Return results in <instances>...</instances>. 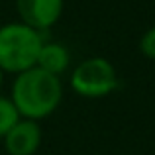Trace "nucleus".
<instances>
[{
  "instance_id": "1a4fd4ad",
  "label": "nucleus",
  "mask_w": 155,
  "mask_h": 155,
  "mask_svg": "<svg viewBox=\"0 0 155 155\" xmlns=\"http://www.w3.org/2000/svg\"><path fill=\"white\" fill-rule=\"evenodd\" d=\"M2 83H4V73H2V69H0V88H2Z\"/></svg>"
},
{
  "instance_id": "423d86ee",
  "label": "nucleus",
  "mask_w": 155,
  "mask_h": 155,
  "mask_svg": "<svg viewBox=\"0 0 155 155\" xmlns=\"http://www.w3.org/2000/svg\"><path fill=\"white\" fill-rule=\"evenodd\" d=\"M35 67L43 69V71L51 73L55 77H61L63 73L69 71L71 67V53L63 43L57 41H43L41 49L38 55V63Z\"/></svg>"
},
{
  "instance_id": "f03ea898",
  "label": "nucleus",
  "mask_w": 155,
  "mask_h": 155,
  "mask_svg": "<svg viewBox=\"0 0 155 155\" xmlns=\"http://www.w3.org/2000/svg\"><path fill=\"white\" fill-rule=\"evenodd\" d=\"M43 34L24 22H8L0 26V69L2 73L20 75L35 67Z\"/></svg>"
},
{
  "instance_id": "39448f33",
  "label": "nucleus",
  "mask_w": 155,
  "mask_h": 155,
  "mask_svg": "<svg viewBox=\"0 0 155 155\" xmlns=\"http://www.w3.org/2000/svg\"><path fill=\"white\" fill-rule=\"evenodd\" d=\"M2 140L8 155H35L38 149L41 147L43 130L39 122L20 118Z\"/></svg>"
},
{
  "instance_id": "0eeeda50",
  "label": "nucleus",
  "mask_w": 155,
  "mask_h": 155,
  "mask_svg": "<svg viewBox=\"0 0 155 155\" xmlns=\"http://www.w3.org/2000/svg\"><path fill=\"white\" fill-rule=\"evenodd\" d=\"M20 112L14 106L10 96H2L0 94V140L14 128V124L20 120Z\"/></svg>"
},
{
  "instance_id": "f257e3e1",
  "label": "nucleus",
  "mask_w": 155,
  "mask_h": 155,
  "mask_svg": "<svg viewBox=\"0 0 155 155\" xmlns=\"http://www.w3.org/2000/svg\"><path fill=\"white\" fill-rule=\"evenodd\" d=\"M10 98L22 118L35 122L45 120L63 100L61 77H55L39 67H31L20 75H14Z\"/></svg>"
},
{
  "instance_id": "7ed1b4c3",
  "label": "nucleus",
  "mask_w": 155,
  "mask_h": 155,
  "mask_svg": "<svg viewBox=\"0 0 155 155\" xmlns=\"http://www.w3.org/2000/svg\"><path fill=\"white\" fill-rule=\"evenodd\" d=\"M118 73L104 57L83 59L71 71L69 84L83 98H104L118 88Z\"/></svg>"
},
{
  "instance_id": "6e6552de",
  "label": "nucleus",
  "mask_w": 155,
  "mask_h": 155,
  "mask_svg": "<svg viewBox=\"0 0 155 155\" xmlns=\"http://www.w3.org/2000/svg\"><path fill=\"white\" fill-rule=\"evenodd\" d=\"M140 51L143 57L155 61V26L143 31V35L140 38Z\"/></svg>"
},
{
  "instance_id": "20e7f679",
  "label": "nucleus",
  "mask_w": 155,
  "mask_h": 155,
  "mask_svg": "<svg viewBox=\"0 0 155 155\" xmlns=\"http://www.w3.org/2000/svg\"><path fill=\"white\" fill-rule=\"evenodd\" d=\"M63 8L65 0H16L20 22L31 26L41 34L61 20Z\"/></svg>"
}]
</instances>
